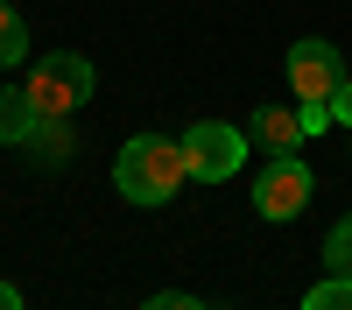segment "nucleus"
<instances>
[{
	"label": "nucleus",
	"mask_w": 352,
	"mask_h": 310,
	"mask_svg": "<svg viewBox=\"0 0 352 310\" xmlns=\"http://www.w3.org/2000/svg\"><path fill=\"white\" fill-rule=\"evenodd\" d=\"M190 162H184V141L169 134H134L120 155H113V184H120L127 205H169L176 190H184Z\"/></svg>",
	"instance_id": "1"
},
{
	"label": "nucleus",
	"mask_w": 352,
	"mask_h": 310,
	"mask_svg": "<svg viewBox=\"0 0 352 310\" xmlns=\"http://www.w3.org/2000/svg\"><path fill=\"white\" fill-rule=\"evenodd\" d=\"M184 162H190L197 184H226L247 162V134L226 127V120H197V127H184Z\"/></svg>",
	"instance_id": "3"
},
{
	"label": "nucleus",
	"mask_w": 352,
	"mask_h": 310,
	"mask_svg": "<svg viewBox=\"0 0 352 310\" xmlns=\"http://www.w3.org/2000/svg\"><path fill=\"white\" fill-rule=\"evenodd\" d=\"M303 310H352V275H324V282L303 296Z\"/></svg>",
	"instance_id": "9"
},
{
	"label": "nucleus",
	"mask_w": 352,
	"mask_h": 310,
	"mask_svg": "<svg viewBox=\"0 0 352 310\" xmlns=\"http://www.w3.org/2000/svg\"><path fill=\"white\" fill-rule=\"evenodd\" d=\"M21 92H28V106H36L43 120H71V113L92 99V64L71 56V49H56V56H43V64L21 78Z\"/></svg>",
	"instance_id": "2"
},
{
	"label": "nucleus",
	"mask_w": 352,
	"mask_h": 310,
	"mask_svg": "<svg viewBox=\"0 0 352 310\" xmlns=\"http://www.w3.org/2000/svg\"><path fill=\"white\" fill-rule=\"evenodd\" d=\"M247 141H261L268 155H296V141H310V134H303V120L289 106H261L254 120H247Z\"/></svg>",
	"instance_id": "6"
},
{
	"label": "nucleus",
	"mask_w": 352,
	"mask_h": 310,
	"mask_svg": "<svg viewBox=\"0 0 352 310\" xmlns=\"http://www.w3.org/2000/svg\"><path fill=\"white\" fill-rule=\"evenodd\" d=\"M310 190H317V177L296 162V155H275L268 169H261V184H254V212L261 219H296L303 205H310Z\"/></svg>",
	"instance_id": "5"
},
{
	"label": "nucleus",
	"mask_w": 352,
	"mask_h": 310,
	"mask_svg": "<svg viewBox=\"0 0 352 310\" xmlns=\"http://www.w3.org/2000/svg\"><path fill=\"white\" fill-rule=\"evenodd\" d=\"M296 120H303V134H324L331 127V106H296Z\"/></svg>",
	"instance_id": "13"
},
{
	"label": "nucleus",
	"mask_w": 352,
	"mask_h": 310,
	"mask_svg": "<svg viewBox=\"0 0 352 310\" xmlns=\"http://www.w3.org/2000/svg\"><path fill=\"white\" fill-rule=\"evenodd\" d=\"M0 310H21V289H14V282H0Z\"/></svg>",
	"instance_id": "14"
},
{
	"label": "nucleus",
	"mask_w": 352,
	"mask_h": 310,
	"mask_svg": "<svg viewBox=\"0 0 352 310\" xmlns=\"http://www.w3.org/2000/svg\"><path fill=\"white\" fill-rule=\"evenodd\" d=\"M36 127H50V120L28 106V92L0 85V148H14V141H36Z\"/></svg>",
	"instance_id": "7"
},
{
	"label": "nucleus",
	"mask_w": 352,
	"mask_h": 310,
	"mask_svg": "<svg viewBox=\"0 0 352 310\" xmlns=\"http://www.w3.org/2000/svg\"><path fill=\"white\" fill-rule=\"evenodd\" d=\"M21 56H28V28L14 14V0H0V71H21Z\"/></svg>",
	"instance_id": "8"
},
{
	"label": "nucleus",
	"mask_w": 352,
	"mask_h": 310,
	"mask_svg": "<svg viewBox=\"0 0 352 310\" xmlns=\"http://www.w3.org/2000/svg\"><path fill=\"white\" fill-rule=\"evenodd\" d=\"M331 127H352V71L338 78V92H331Z\"/></svg>",
	"instance_id": "11"
},
{
	"label": "nucleus",
	"mask_w": 352,
	"mask_h": 310,
	"mask_svg": "<svg viewBox=\"0 0 352 310\" xmlns=\"http://www.w3.org/2000/svg\"><path fill=\"white\" fill-rule=\"evenodd\" d=\"M324 268H331V275H352V212L331 225V240H324Z\"/></svg>",
	"instance_id": "10"
},
{
	"label": "nucleus",
	"mask_w": 352,
	"mask_h": 310,
	"mask_svg": "<svg viewBox=\"0 0 352 310\" xmlns=\"http://www.w3.org/2000/svg\"><path fill=\"white\" fill-rule=\"evenodd\" d=\"M141 310H212V303H204V296H184V289H169V296H148Z\"/></svg>",
	"instance_id": "12"
},
{
	"label": "nucleus",
	"mask_w": 352,
	"mask_h": 310,
	"mask_svg": "<svg viewBox=\"0 0 352 310\" xmlns=\"http://www.w3.org/2000/svg\"><path fill=\"white\" fill-rule=\"evenodd\" d=\"M338 78H345V56H338V43H324V36L289 43V85H296V106H331Z\"/></svg>",
	"instance_id": "4"
}]
</instances>
